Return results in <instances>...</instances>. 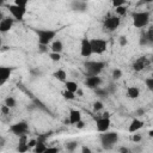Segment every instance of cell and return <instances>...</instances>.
I'll list each match as a JSON object with an SVG mask.
<instances>
[{
  "label": "cell",
  "mask_w": 153,
  "mask_h": 153,
  "mask_svg": "<svg viewBox=\"0 0 153 153\" xmlns=\"http://www.w3.org/2000/svg\"><path fill=\"white\" fill-rule=\"evenodd\" d=\"M115 12H116V14L120 17V16H124L126 13H127V7L124 6V5H122V6H118V7H115Z\"/></svg>",
  "instance_id": "cell-24"
},
{
  "label": "cell",
  "mask_w": 153,
  "mask_h": 153,
  "mask_svg": "<svg viewBox=\"0 0 153 153\" xmlns=\"http://www.w3.org/2000/svg\"><path fill=\"white\" fill-rule=\"evenodd\" d=\"M75 126H76V128H80V129H81V128H84V122H82V121H79Z\"/></svg>",
  "instance_id": "cell-38"
},
{
  "label": "cell",
  "mask_w": 153,
  "mask_h": 153,
  "mask_svg": "<svg viewBox=\"0 0 153 153\" xmlns=\"http://www.w3.org/2000/svg\"><path fill=\"white\" fill-rule=\"evenodd\" d=\"M133 25L136 29H143L149 23V12L147 11H140V12H133Z\"/></svg>",
  "instance_id": "cell-2"
},
{
  "label": "cell",
  "mask_w": 153,
  "mask_h": 153,
  "mask_svg": "<svg viewBox=\"0 0 153 153\" xmlns=\"http://www.w3.org/2000/svg\"><path fill=\"white\" fill-rule=\"evenodd\" d=\"M13 1H14V5H18V6H22V7H26L30 0H13Z\"/></svg>",
  "instance_id": "cell-29"
},
{
  "label": "cell",
  "mask_w": 153,
  "mask_h": 153,
  "mask_svg": "<svg viewBox=\"0 0 153 153\" xmlns=\"http://www.w3.org/2000/svg\"><path fill=\"white\" fill-rule=\"evenodd\" d=\"M7 10L11 14V17L14 20H23L25 13H26V7H22L18 5H7Z\"/></svg>",
  "instance_id": "cell-7"
},
{
  "label": "cell",
  "mask_w": 153,
  "mask_h": 153,
  "mask_svg": "<svg viewBox=\"0 0 153 153\" xmlns=\"http://www.w3.org/2000/svg\"><path fill=\"white\" fill-rule=\"evenodd\" d=\"M53 76H54L56 80L61 81V82H65V81L67 80V73H66V71L62 69V68H59L57 71H55V72L53 73Z\"/></svg>",
  "instance_id": "cell-19"
},
{
  "label": "cell",
  "mask_w": 153,
  "mask_h": 153,
  "mask_svg": "<svg viewBox=\"0 0 153 153\" xmlns=\"http://www.w3.org/2000/svg\"><path fill=\"white\" fill-rule=\"evenodd\" d=\"M18 137H19V140H18V147H17V149L19 152H26V151H29L30 148L27 146V135L24 134V135H20Z\"/></svg>",
  "instance_id": "cell-18"
},
{
  "label": "cell",
  "mask_w": 153,
  "mask_h": 153,
  "mask_svg": "<svg viewBox=\"0 0 153 153\" xmlns=\"http://www.w3.org/2000/svg\"><path fill=\"white\" fill-rule=\"evenodd\" d=\"M13 68L7 66H0V86H2L11 76Z\"/></svg>",
  "instance_id": "cell-15"
},
{
  "label": "cell",
  "mask_w": 153,
  "mask_h": 153,
  "mask_svg": "<svg viewBox=\"0 0 153 153\" xmlns=\"http://www.w3.org/2000/svg\"><path fill=\"white\" fill-rule=\"evenodd\" d=\"M35 32L37 35L38 44L42 47L50 44L57 33V31L53 29H35Z\"/></svg>",
  "instance_id": "cell-1"
},
{
  "label": "cell",
  "mask_w": 153,
  "mask_h": 153,
  "mask_svg": "<svg viewBox=\"0 0 153 153\" xmlns=\"http://www.w3.org/2000/svg\"><path fill=\"white\" fill-rule=\"evenodd\" d=\"M149 65H151V61H149L148 57H146V56H140V57H137V59L133 62L131 68H133L135 72H141V71H143L145 68H147Z\"/></svg>",
  "instance_id": "cell-10"
},
{
  "label": "cell",
  "mask_w": 153,
  "mask_h": 153,
  "mask_svg": "<svg viewBox=\"0 0 153 153\" xmlns=\"http://www.w3.org/2000/svg\"><path fill=\"white\" fill-rule=\"evenodd\" d=\"M50 49L53 53H62L63 50V43L60 39H54L50 44Z\"/></svg>",
  "instance_id": "cell-21"
},
{
  "label": "cell",
  "mask_w": 153,
  "mask_h": 153,
  "mask_svg": "<svg viewBox=\"0 0 153 153\" xmlns=\"http://www.w3.org/2000/svg\"><path fill=\"white\" fill-rule=\"evenodd\" d=\"M103 103L100 102V100H97V102H94L93 103V110L94 111H100V110H103Z\"/></svg>",
  "instance_id": "cell-28"
},
{
  "label": "cell",
  "mask_w": 153,
  "mask_h": 153,
  "mask_svg": "<svg viewBox=\"0 0 153 153\" xmlns=\"http://www.w3.org/2000/svg\"><path fill=\"white\" fill-rule=\"evenodd\" d=\"M100 143L104 146V148H111L117 141H118V134L114 131H104L100 134Z\"/></svg>",
  "instance_id": "cell-3"
},
{
  "label": "cell",
  "mask_w": 153,
  "mask_h": 153,
  "mask_svg": "<svg viewBox=\"0 0 153 153\" xmlns=\"http://www.w3.org/2000/svg\"><path fill=\"white\" fill-rule=\"evenodd\" d=\"M10 130H11L12 134H14L17 136H20V135L27 134V131H29V124L25 121H19L17 123H13L10 127Z\"/></svg>",
  "instance_id": "cell-8"
},
{
  "label": "cell",
  "mask_w": 153,
  "mask_h": 153,
  "mask_svg": "<svg viewBox=\"0 0 153 153\" xmlns=\"http://www.w3.org/2000/svg\"><path fill=\"white\" fill-rule=\"evenodd\" d=\"M140 96V90L136 86H129L127 88V97L130 99H136Z\"/></svg>",
  "instance_id": "cell-20"
},
{
  "label": "cell",
  "mask_w": 153,
  "mask_h": 153,
  "mask_svg": "<svg viewBox=\"0 0 153 153\" xmlns=\"http://www.w3.org/2000/svg\"><path fill=\"white\" fill-rule=\"evenodd\" d=\"M121 76H122V71L118 69V68H115V69L112 71V78H114L115 80H118Z\"/></svg>",
  "instance_id": "cell-27"
},
{
  "label": "cell",
  "mask_w": 153,
  "mask_h": 153,
  "mask_svg": "<svg viewBox=\"0 0 153 153\" xmlns=\"http://www.w3.org/2000/svg\"><path fill=\"white\" fill-rule=\"evenodd\" d=\"M65 90L67 91H71V92H74L76 93V91L79 90V86L75 81H71V80H66L65 81Z\"/></svg>",
  "instance_id": "cell-22"
},
{
  "label": "cell",
  "mask_w": 153,
  "mask_h": 153,
  "mask_svg": "<svg viewBox=\"0 0 153 153\" xmlns=\"http://www.w3.org/2000/svg\"><path fill=\"white\" fill-rule=\"evenodd\" d=\"M142 1H143V2H146V4H148V2H152L153 0H142Z\"/></svg>",
  "instance_id": "cell-41"
},
{
  "label": "cell",
  "mask_w": 153,
  "mask_h": 153,
  "mask_svg": "<svg viewBox=\"0 0 153 153\" xmlns=\"http://www.w3.org/2000/svg\"><path fill=\"white\" fill-rule=\"evenodd\" d=\"M130 141H133V142H139V141H141V136L140 135H137V134H135V133H133V134H130Z\"/></svg>",
  "instance_id": "cell-31"
},
{
  "label": "cell",
  "mask_w": 153,
  "mask_h": 153,
  "mask_svg": "<svg viewBox=\"0 0 153 153\" xmlns=\"http://www.w3.org/2000/svg\"><path fill=\"white\" fill-rule=\"evenodd\" d=\"M80 55L82 57H90L92 55L91 43H90V39L87 37H84L80 41Z\"/></svg>",
  "instance_id": "cell-11"
},
{
  "label": "cell",
  "mask_w": 153,
  "mask_h": 153,
  "mask_svg": "<svg viewBox=\"0 0 153 153\" xmlns=\"http://www.w3.org/2000/svg\"><path fill=\"white\" fill-rule=\"evenodd\" d=\"M91 48H92V54L100 55L106 51L108 49V41L104 38H92L90 39Z\"/></svg>",
  "instance_id": "cell-4"
},
{
  "label": "cell",
  "mask_w": 153,
  "mask_h": 153,
  "mask_svg": "<svg viewBox=\"0 0 153 153\" xmlns=\"http://www.w3.org/2000/svg\"><path fill=\"white\" fill-rule=\"evenodd\" d=\"M110 124H111V121H110L109 112H104L100 117H98L96 120V128H97V130L99 133H104V131L109 130Z\"/></svg>",
  "instance_id": "cell-6"
},
{
  "label": "cell",
  "mask_w": 153,
  "mask_h": 153,
  "mask_svg": "<svg viewBox=\"0 0 153 153\" xmlns=\"http://www.w3.org/2000/svg\"><path fill=\"white\" fill-rule=\"evenodd\" d=\"M127 43H128V41H127V37H124V36L120 37V44H121V47H124Z\"/></svg>",
  "instance_id": "cell-35"
},
{
  "label": "cell",
  "mask_w": 153,
  "mask_h": 153,
  "mask_svg": "<svg viewBox=\"0 0 153 153\" xmlns=\"http://www.w3.org/2000/svg\"><path fill=\"white\" fill-rule=\"evenodd\" d=\"M13 24H14V19L12 17H4L0 22V32L2 33L8 32L13 27Z\"/></svg>",
  "instance_id": "cell-13"
},
{
  "label": "cell",
  "mask_w": 153,
  "mask_h": 153,
  "mask_svg": "<svg viewBox=\"0 0 153 153\" xmlns=\"http://www.w3.org/2000/svg\"><path fill=\"white\" fill-rule=\"evenodd\" d=\"M62 96H63V98L67 99V100H72V99L75 98V93H74V92H71V91H67V90H65V91L62 92Z\"/></svg>",
  "instance_id": "cell-25"
},
{
  "label": "cell",
  "mask_w": 153,
  "mask_h": 153,
  "mask_svg": "<svg viewBox=\"0 0 153 153\" xmlns=\"http://www.w3.org/2000/svg\"><path fill=\"white\" fill-rule=\"evenodd\" d=\"M102 84V79L99 78V75H87L86 80H85V85L88 88H98V86Z\"/></svg>",
  "instance_id": "cell-14"
},
{
  "label": "cell",
  "mask_w": 153,
  "mask_h": 153,
  "mask_svg": "<svg viewBox=\"0 0 153 153\" xmlns=\"http://www.w3.org/2000/svg\"><path fill=\"white\" fill-rule=\"evenodd\" d=\"M0 110H1V112H2L4 115H10V111H11V108L4 104V105L1 106V109H0Z\"/></svg>",
  "instance_id": "cell-34"
},
{
  "label": "cell",
  "mask_w": 153,
  "mask_h": 153,
  "mask_svg": "<svg viewBox=\"0 0 153 153\" xmlns=\"http://www.w3.org/2000/svg\"><path fill=\"white\" fill-rule=\"evenodd\" d=\"M35 145H36V139H31V140L27 141V146H29V148L35 147Z\"/></svg>",
  "instance_id": "cell-36"
},
{
  "label": "cell",
  "mask_w": 153,
  "mask_h": 153,
  "mask_svg": "<svg viewBox=\"0 0 153 153\" xmlns=\"http://www.w3.org/2000/svg\"><path fill=\"white\" fill-rule=\"evenodd\" d=\"M1 45H2V41H1V38H0V49H1Z\"/></svg>",
  "instance_id": "cell-44"
},
{
  "label": "cell",
  "mask_w": 153,
  "mask_h": 153,
  "mask_svg": "<svg viewBox=\"0 0 153 153\" xmlns=\"http://www.w3.org/2000/svg\"><path fill=\"white\" fill-rule=\"evenodd\" d=\"M49 59L51 60V61H54V62H59L60 60H61V53H50L49 54Z\"/></svg>",
  "instance_id": "cell-26"
},
{
  "label": "cell",
  "mask_w": 153,
  "mask_h": 153,
  "mask_svg": "<svg viewBox=\"0 0 153 153\" xmlns=\"http://www.w3.org/2000/svg\"><path fill=\"white\" fill-rule=\"evenodd\" d=\"M111 4L114 7H118V6H122L126 4V0H111Z\"/></svg>",
  "instance_id": "cell-32"
},
{
  "label": "cell",
  "mask_w": 153,
  "mask_h": 153,
  "mask_svg": "<svg viewBox=\"0 0 153 153\" xmlns=\"http://www.w3.org/2000/svg\"><path fill=\"white\" fill-rule=\"evenodd\" d=\"M4 17H5V16H4V14H2V13H1V12H0V22H1V19H2V18H4Z\"/></svg>",
  "instance_id": "cell-42"
},
{
  "label": "cell",
  "mask_w": 153,
  "mask_h": 153,
  "mask_svg": "<svg viewBox=\"0 0 153 153\" xmlns=\"http://www.w3.org/2000/svg\"><path fill=\"white\" fill-rule=\"evenodd\" d=\"M59 149L56 148V147H47V149H45V152H57Z\"/></svg>",
  "instance_id": "cell-37"
},
{
  "label": "cell",
  "mask_w": 153,
  "mask_h": 153,
  "mask_svg": "<svg viewBox=\"0 0 153 153\" xmlns=\"http://www.w3.org/2000/svg\"><path fill=\"white\" fill-rule=\"evenodd\" d=\"M47 137H48V134H44V135H39V136L36 139V145H35V147H33V151H35L36 153L45 152V149H47V146H45Z\"/></svg>",
  "instance_id": "cell-12"
},
{
  "label": "cell",
  "mask_w": 153,
  "mask_h": 153,
  "mask_svg": "<svg viewBox=\"0 0 153 153\" xmlns=\"http://www.w3.org/2000/svg\"><path fill=\"white\" fill-rule=\"evenodd\" d=\"M82 152H87V153H90V152H91V149H90V148H87V147H82Z\"/></svg>",
  "instance_id": "cell-39"
},
{
  "label": "cell",
  "mask_w": 153,
  "mask_h": 153,
  "mask_svg": "<svg viewBox=\"0 0 153 153\" xmlns=\"http://www.w3.org/2000/svg\"><path fill=\"white\" fill-rule=\"evenodd\" d=\"M5 105L10 106L11 109H12V108H14V106L17 105V100H16V98H14V97H12V96L6 97V98H5Z\"/></svg>",
  "instance_id": "cell-23"
},
{
  "label": "cell",
  "mask_w": 153,
  "mask_h": 153,
  "mask_svg": "<svg viewBox=\"0 0 153 153\" xmlns=\"http://www.w3.org/2000/svg\"><path fill=\"white\" fill-rule=\"evenodd\" d=\"M121 24V18L118 16H110V17H106L104 19V29H106L108 31H115L118 29Z\"/></svg>",
  "instance_id": "cell-9"
},
{
  "label": "cell",
  "mask_w": 153,
  "mask_h": 153,
  "mask_svg": "<svg viewBox=\"0 0 153 153\" xmlns=\"http://www.w3.org/2000/svg\"><path fill=\"white\" fill-rule=\"evenodd\" d=\"M78 146V142H75V141H73V142H68V143H66V148L68 149V151H73L75 147Z\"/></svg>",
  "instance_id": "cell-33"
},
{
  "label": "cell",
  "mask_w": 153,
  "mask_h": 153,
  "mask_svg": "<svg viewBox=\"0 0 153 153\" xmlns=\"http://www.w3.org/2000/svg\"><path fill=\"white\" fill-rule=\"evenodd\" d=\"M121 151H122V152H127L128 149H127V148H121Z\"/></svg>",
  "instance_id": "cell-43"
},
{
  "label": "cell",
  "mask_w": 153,
  "mask_h": 153,
  "mask_svg": "<svg viewBox=\"0 0 153 153\" xmlns=\"http://www.w3.org/2000/svg\"><path fill=\"white\" fill-rule=\"evenodd\" d=\"M84 66L87 72V75H99V73L104 69L105 63L102 61H87Z\"/></svg>",
  "instance_id": "cell-5"
},
{
  "label": "cell",
  "mask_w": 153,
  "mask_h": 153,
  "mask_svg": "<svg viewBox=\"0 0 153 153\" xmlns=\"http://www.w3.org/2000/svg\"><path fill=\"white\" fill-rule=\"evenodd\" d=\"M145 82H146V86H147V88L152 91V90H153V78H152V76L147 78V79L145 80Z\"/></svg>",
  "instance_id": "cell-30"
},
{
  "label": "cell",
  "mask_w": 153,
  "mask_h": 153,
  "mask_svg": "<svg viewBox=\"0 0 153 153\" xmlns=\"http://www.w3.org/2000/svg\"><path fill=\"white\" fill-rule=\"evenodd\" d=\"M142 127H143V121H141L139 118H134V120H131V122H130V124L128 127V131L130 134H133V133L139 131Z\"/></svg>",
  "instance_id": "cell-17"
},
{
  "label": "cell",
  "mask_w": 153,
  "mask_h": 153,
  "mask_svg": "<svg viewBox=\"0 0 153 153\" xmlns=\"http://www.w3.org/2000/svg\"><path fill=\"white\" fill-rule=\"evenodd\" d=\"M79 121H81V112L80 110H76V109H71L69 110V114H68V122L71 124H76Z\"/></svg>",
  "instance_id": "cell-16"
},
{
  "label": "cell",
  "mask_w": 153,
  "mask_h": 153,
  "mask_svg": "<svg viewBox=\"0 0 153 153\" xmlns=\"http://www.w3.org/2000/svg\"><path fill=\"white\" fill-rule=\"evenodd\" d=\"M5 2H6V0H0V7H1V6H4V5H5Z\"/></svg>",
  "instance_id": "cell-40"
}]
</instances>
